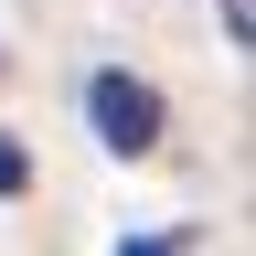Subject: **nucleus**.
<instances>
[{
    "label": "nucleus",
    "instance_id": "obj_1",
    "mask_svg": "<svg viewBox=\"0 0 256 256\" xmlns=\"http://www.w3.org/2000/svg\"><path fill=\"white\" fill-rule=\"evenodd\" d=\"M86 118H96V139H107L118 160H150L160 150V128H171V107H160V86L150 75H86Z\"/></svg>",
    "mask_w": 256,
    "mask_h": 256
},
{
    "label": "nucleus",
    "instance_id": "obj_2",
    "mask_svg": "<svg viewBox=\"0 0 256 256\" xmlns=\"http://www.w3.org/2000/svg\"><path fill=\"white\" fill-rule=\"evenodd\" d=\"M22 182H32V150H22V139H0V203H11Z\"/></svg>",
    "mask_w": 256,
    "mask_h": 256
},
{
    "label": "nucleus",
    "instance_id": "obj_3",
    "mask_svg": "<svg viewBox=\"0 0 256 256\" xmlns=\"http://www.w3.org/2000/svg\"><path fill=\"white\" fill-rule=\"evenodd\" d=\"M224 43H235V54L256 43V0H224Z\"/></svg>",
    "mask_w": 256,
    "mask_h": 256
}]
</instances>
